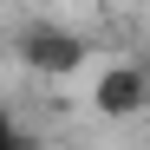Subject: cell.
<instances>
[{"label":"cell","mask_w":150,"mask_h":150,"mask_svg":"<svg viewBox=\"0 0 150 150\" xmlns=\"http://www.w3.org/2000/svg\"><path fill=\"white\" fill-rule=\"evenodd\" d=\"M91 46L72 33V26H26L20 33V65L39 72V79H72V72L85 65Z\"/></svg>","instance_id":"6da1fadb"},{"label":"cell","mask_w":150,"mask_h":150,"mask_svg":"<svg viewBox=\"0 0 150 150\" xmlns=\"http://www.w3.org/2000/svg\"><path fill=\"white\" fill-rule=\"evenodd\" d=\"M91 105L105 111V117H137V111L150 105V72H144V59H117V65H105V72H98V85H91Z\"/></svg>","instance_id":"7a4b0ae2"},{"label":"cell","mask_w":150,"mask_h":150,"mask_svg":"<svg viewBox=\"0 0 150 150\" xmlns=\"http://www.w3.org/2000/svg\"><path fill=\"white\" fill-rule=\"evenodd\" d=\"M0 150H26V137H20V124H13L7 105H0Z\"/></svg>","instance_id":"3957f363"},{"label":"cell","mask_w":150,"mask_h":150,"mask_svg":"<svg viewBox=\"0 0 150 150\" xmlns=\"http://www.w3.org/2000/svg\"><path fill=\"white\" fill-rule=\"evenodd\" d=\"M144 72H150V59H144Z\"/></svg>","instance_id":"277c9868"}]
</instances>
